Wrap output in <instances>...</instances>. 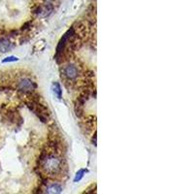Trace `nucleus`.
<instances>
[{"label": "nucleus", "instance_id": "nucleus-1", "mask_svg": "<svg viewBox=\"0 0 194 194\" xmlns=\"http://www.w3.org/2000/svg\"><path fill=\"white\" fill-rule=\"evenodd\" d=\"M61 161L57 157L51 155L48 156L44 161V167H45L46 171L50 174H55L60 169Z\"/></svg>", "mask_w": 194, "mask_h": 194}, {"label": "nucleus", "instance_id": "nucleus-2", "mask_svg": "<svg viewBox=\"0 0 194 194\" xmlns=\"http://www.w3.org/2000/svg\"><path fill=\"white\" fill-rule=\"evenodd\" d=\"M64 74L68 79H75L78 76V69L74 65H68L64 69Z\"/></svg>", "mask_w": 194, "mask_h": 194}, {"label": "nucleus", "instance_id": "nucleus-3", "mask_svg": "<svg viewBox=\"0 0 194 194\" xmlns=\"http://www.w3.org/2000/svg\"><path fill=\"white\" fill-rule=\"evenodd\" d=\"M34 87H35V85L33 83L32 81L28 80V79H23L19 82V88L23 90H25V91L32 90Z\"/></svg>", "mask_w": 194, "mask_h": 194}, {"label": "nucleus", "instance_id": "nucleus-4", "mask_svg": "<svg viewBox=\"0 0 194 194\" xmlns=\"http://www.w3.org/2000/svg\"><path fill=\"white\" fill-rule=\"evenodd\" d=\"M12 43L7 39H0V51L1 53H6L12 49Z\"/></svg>", "mask_w": 194, "mask_h": 194}, {"label": "nucleus", "instance_id": "nucleus-5", "mask_svg": "<svg viewBox=\"0 0 194 194\" xmlns=\"http://www.w3.org/2000/svg\"><path fill=\"white\" fill-rule=\"evenodd\" d=\"M62 191V187L61 185H57V183H53V185H50L47 189V192L48 193H51V194H57L60 193Z\"/></svg>", "mask_w": 194, "mask_h": 194}, {"label": "nucleus", "instance_id": "nucleus-6", "mask_svg": "<svg viewBox=\"0 0 194 194\" xmlns=\"http://www.w3.org/2000/svg\"><path fill=\"white\" fill-rule=\"evenodd\" d=\"M53 92L58 99H60L61 98V87H60L59 83H53Z\"/></svg>", "mask_w": 194, "mask_h": 194}, {"label": "nucleus", "instance_id": "nucleus-7", "mask_svg": "<svg viewBox=\"0 0 194 194\" xmlns=\"http://www.w3.org/2000/svg\"><path fill=\"white\" fill-rule=\"evenodd\" d=\"M87 170H85V169H81L80 171L78 172L77 174H76L75 176V179H74V181L75 183H77V181H80L83 178V176H85V174L87 173Z\"/></svg>", "mask_w": 194, "mask_h": 194}, {"label": "nucleus", "instance_id": "nucleus-8", "mask_svg": "<svg viewBox=\"0 0 194 194\" xmlns=\"http://www.w3.org/2000/svg\"><path fill=\"white\" fill-rule=\"evenodd\" d=\"M19 58L16 57V56H8V57H6L5 59L2 60V62L3 63H6V62H14V61H18Z\"/></svg>", "mask_w": 194, "mask_h": 194}]
</instances>
